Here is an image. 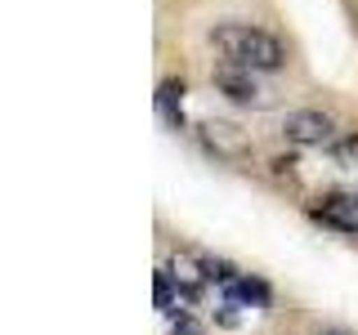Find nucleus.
I'll return each mask as SVG.
<instances>
[{
  "mask_svg": "<svg viewBox=\"0 0 358 335\" xmlns=\"http://www.w3.org/2000/svg\"><path fill=\"white\" fill-rule=\"evenodd\" d=\"M282 134L296 148H322V143H336V121L318 107H300L282 117Z\"/></svg>",
  "mask_w": 358,
  "mask_h": 335,
  "instance_id": "3",
  "label": "nucleus"
},
{
  "mask_svg": "<svg viewBox=\"0 0 358 335\" xmlns=\"http://www.w3.org/2000/svg\"><path fill=\"white\" fill-rule=\"evenodd\" d=\"M313 335H345V331H313Z\"/></svg>",
  "mask_w": 358,
  "mask_h": 335,
  "instance_id": "11",
  "label": "nucleus"
},
{
  "mask_svg": "<svg viewBox=\"0 0 358 335\" xmlns=\"http://www.w3.org/2000/svg\"><path fill=\"white\" fill-rule=\"evenodd\" d=\"M313 219L336 232H358V193H327L313 206Z\"/></svg>",
  "mask_w": 358,
  "mask_h": 335,
  "instance_id": "5",
  "label": "nucleus"
},
{
  "mask_svg": "<svg viewBox=\"0 0 358 335\" xmlns=\"http://www.w3.org/2000/svg\"><path fill=\"white\" fill-rule=\"evenodd\" d=\"M157 117L171 130H184V81H179V76L157 85Z\"/></svg>",
  "mask_w": 358,
  "mask_h": 335,
  "instance_id": "6",
  "label": "nucleus"
},
{
  "mask_svg": "<svg viewBox=\"0 0 358 335\" xmlns=\"http://www.w3.org/2000/svg\"><path fill=\"white\" fill-rule=\"evenodd\" d=\"M215 89L229 98V103H238V107H268V103H273V94L255 81L251 67H238V63L215 67Z\"/></svg>",
  "mask_w": 358,
  "mask_h": 335,
  "instance_id": "2",
  "label": "nucleus"
},
{
  "mask_svg": "<svg viewBox=\"0 0 358 335\" xmlns=\"http://www.w3.org/2000/svg\"><path fill=\"white\" fill-rule=\"evenodd\" d=\"M331 156H336V165H345V170H358V134L336 139L331 143Z\"/></svg>",
  "mask_w": 358,
  "mask_h": 335,
  "instance_id": "9",
  "label": "nucleus"
},
{
  "mask_svg": "<svg viewBox=\"0 0 358 335\" xmlns=\"http://www.w3.org/2000/svg\"><path fill=\"white\" fill-rule=\"evenodd\" d=\"M201 143H206L220 161H242V156L251 152V139H246L238 126H229V121H201Z\"/></svg>",
  "mask_w": 358,
  "mask_h": 335,
  "instance_id": "4",
  "label": "nucleus"
},
{
  "mask_svg": "<svg viewBox=\"0 0 358 335\" xmlns=\"http://www.w3.org/2000/svg\"><path fill=\"white\" fill-rule=\"evenodd\" d=\"M152 304L162 313H175L179 304H184V295H179V282L171 268H157V286H152Z\"/></svg>",
  "mask_w": 358,
  "mask_h": 335,
  "instance_id": "8",
  "label": "nucleus"
},
{
  "mask_svg": "<svg viewBox=\"0 0 358 335\" xmlns=\"http://www.w3.org/2000/svg\"><path fill=\"white\" fill-rule=\"evenodd\" d=\"M224 299L229 304H255V308H268V286L260 277H233L229 286H224Z\"/></svg>",
  "mask_w": 358,
  "mask_h": 335,
  "instance_id": "7",
  "label": "nucleus"
},
{
  "mask_svg": "<svg viewBox=\"0 0 358 335\" xmlns=\"http://www.w3.org/2000/svg\"><path fill=\"white\" fill-rule=\"evenodd\" d=\"M166 335H206V331H201V322H193L188 313H179V318L171 322V331H166Z\"/></svg>",
  "mask_w": 358,
  "mask_h": 335,
  "instance_id": "10",
  "label": "nucleus"
},
{
  "mask_svg": "<svg viewBox=\"0 0 358 335\" xmlns=\"http://www.w3.org/2000/svg\"><path fill=\"white\" fill-rule=\"evenodd\" d=\"M210 45L224 54V63H238L251 67V72H278L287 63V50L273 31L251 27V22H220L210 31Z\"/></svg>",
  "mask_w": 358,
  "mask_h": 335,
  "instance_id": "1",
  "label": "nucleus"
}]
</instances>
